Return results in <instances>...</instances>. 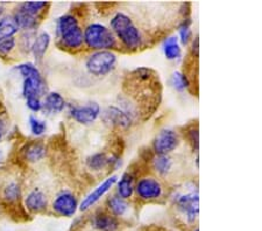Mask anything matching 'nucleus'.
Masks as SVG:
<instances>
[{
    "mask_svg": "<svg viewBox=\"0 0 262 231\" xmlns=\"http://www.w3.org/2000/svg\"><path fill=\"white\" fill-rule=\"evenodd\" d=\"M56 34L62 48L78 50L84 45L83 29L77 16L74 14H63L56 21Z\"/></svg>",
    "mask_w": 262,
    "mask_h": 231,
    "instance_id": "nucleus-1",
    "label": "nucleus"
},
{
    "mask_svg": "<svg viewBox=\"0 0 262 231\" xmlns=\"http://www.w3.org/2000/svg\"><path fill=\"white\" fill-rule=\"evenodd\" d=\"M111 31L122 46L128 50H137L141 47L142 36L139 28L127 14L118 12L110 21Z\"/></svg>",
    "mask_w": 262,
    "mask_h": 231,
    "instance_id": "nucleus-2",
    "label": "nucleus"
},
{
    "mask_svg": "<svg viewBox=\"0 0 262 231\" xmlns=\"http://www.w3.org/2000/svg\"><path fill=\"white\" fill-rule=\"evenodd\" d=\"M18 73L24 77L23 96L25 99L46 96L47 84L39 68L32 62H24L15 67Z\"/></svg>",
    "mask_w": 262,
    "mask_h": 231,
    "instance_id": "nucleus-3",
    "label": "nucleus"
},
{
    "mask_svg": "<svg viewBox=\"0 0 262 231\" xmlns=\"http://www.w3.org/2000/svg\"><path fill=\"white\" fill-rule=\"evenodd\" d=\"M84 44L88 48L98 50H111L117 48L118 40L107 26L99 23L88 25L83 32Z\"/></svg>",
    "mask_w": 262,
    "mask_h": 231,
    "instance_id": "nucleus-4",
    "label": "nucleus"
},
{
    "mask_svg": "<svg viewBox=\"0 0 262 231\" xmlns=\"http://www.w3.org/2000/svg\"><path fill=\"white\" fill-rule=\"evenodd\" d=\"M117 55L112 50H98L86 57L85 68L88 73L96 77H103L116 69Z\"/></svg>",
    "mask_w": 262,
    "mask_h": 231,
    "instance_id": "nucleus-5",
    "label": "nucleus"
},
{
    "mask_svg": "<svg viewBox=\"0 0 262 231\" xmlns=\"http://www.w3.org/2000/svg\"><path fill=\"white\" fill-rule=\"evenodd\" d=\"M179 212L185 217L188 223H195L198 218V191L196 187L185 188V191L176 192L172 196Z\"/></svg>",
    "mask_w": 262,
    "mask_h": 231,
    "instance_id": "nucleus-6",
    "label": "nucleus"
},
{
    "mask_svg": "<svg viewBox=\"0 0 262 231\" xmlns=\"http://www.w3.org/2000/svg\"><path fill=\"white\" fill-rule=\"evenodd\" d=\"M134 193L142 201H155L163 195V186L153 176H145L135 183Z\"/></svg>",
    "mask_w": 262,
    "mask_h": 231,
    "instance_id": "nucleus-7",
    "label": "nucleus"
},
{
    "mask_svg": "<svg viewBox=\"0 0 262 231\" xmlns=\"http://www.w3.org/2000/svg\"><path fill=\"white\" fill-rule=\"evenodd\" d=\"M100 107L98 103L91 102L83 105H71L69 108L70 117L76 123L81 125H90L99 118Z\"/></svg>",
    "mask_w": 262,
    "mask_h": 231,
    "instance_id": "nucleus-8",
    "label": "nucleus"
},
{
    "mask_svg": "<svg viewBox=\"0 0 262 231\" xmlns=\"http://www.w3.org/2000/svg\"><path fill=\"white\" fill-rule=\"evenodd\" d=\"M180 137L177 132L170 129L161 130L155 137L153 150L156 155H169L179 147Z\"/></svg>",
    "mask_w": 262,
    "mask_h": 231,
    "instance_id": "nucleus-9",
    "label": "nucleus"
},
{
    "mask_svg": "<svg viewBox=\"0 0 262 231\" xmlns=\"http://www.w3.org/2000/svg\"><path fill=\"white\" fill-rule=\"evenodd\" d=\"M77 197L70 191H62L55 197L52 207L57 215L63 217L74 216L78 209Z\"/></svg>",
    "mask_w": 262,
    "mask_h": 231,
    "instance_id": "nucleus-10",
    "label": "nucleus"
},
{
    "mask_svg": "<svg viewBox=\"0 0 262 231\" xmlns=\"http://www.w3.org/2000/svg\"><path fill=\"white\" fill-rule=\"evenodd\" d=\"M117 181H118L117 175H111L108 176L107 179H105L103 182L99 183L98 186L94 189V191L89 193V194L84 197L81 204L78 205V209L81 210V212H86V210H89L91 207H94L101 197L111 191V188L115 186Z\"/></svg>",
    "mask_w": 262,
    "mask_h": 231,
    "instance_id": "nucleus-11",
    "label": "nucleus"
},
{
    "mask_svg": "<svg viewBox=\"0 0 262 231\" xmlns=\"http://www.w3.org/2000/svg\"><path fill=\"white\" fill-rule=\"evenodd\" d=\"M103 119L105 123L115 126V128L128 129L132 125L134 118L122 108L110 105L103 112Z\"/></svg>",
    "mask_w": 262,
    "mask_h": 231,
    "instance_id": "nucleus-12",
    "label": "nucleus"
},
{
    "mask_svg": "<svg viewBox=\"0 0 262 231\" xmlns=\"http://www.w3.org/2000/svg\"><path fill=\"white\" fill-rule=\"evenodd\" d=\"M25 208L33 214H39L47 210L48 196L41 188H33L24 197Z\"/></svg>",
    "mask_w": 262,
    "mask_h": 231,
    "instance_id": "nucleus-13",
    "label": "nucleus"
},
{
    "mask_svg": "<svg viewBox=\"0 0 262 231\" xmlns=\"http://www.w3.org/2000/svg\"><path fill=\"white\" fill-rule=\"evenodd\" d=\"M43 108L42 110L50 115H58L66 109V99L60 92L56 91H50L47 95L45 96L43 102Z\"/></svg>",
    "mask_w": 262,
    "mask_h": 231,
    "instance_id": "nucleus-14",
    "label": "nucleus"
},
{
    "mask_svg": "<svg viewBox=\"0 0 262 231\" xmlns=\"http://www.w3.org/2000/svg\"><path fill=\"white\" fill-rule=\"evenodd\" d=\"M92 225L98 231H117L119 228V222L112 214L98 212L92 218Z\"/></svg>",
    "mask_w": 262,
    "mask_h": 231,
    "instance_id": "nucleus-15",
    "label": "nucleus"
},
{
    "mask_svg": "<svg viewBox=\"0 0 262 231\" xmlns=\"http://www.w3.org/2000/svg\"><path fill=\"white\" fill-rule=\"evenodd\" d=\"M50 40H52V37H50L48 32L43 31L40 32L39 34H36L31 50V53L33 54V56L35 58L36 62H41L43 60L46 53H47L50 46Z\"/></svg>",
    "mask_w": 262,
    "mask_h": 231,
    "instance_id": "nucleus-16",
    "label": "nucleus"
},
{
    "mask_svg": "<svg viewBox=\"0 0 262 231\" xmlns=\"http://www.w3.org/2000/svg\"><path fill=\"white\" fill-rule=\"evenodd\" d=\"M46 152H47V149L46 146L42 144V142L33 141L29 142L23 149V154L25 160L28 162H39L42 159L46 157Z\"/></svg>",
    "mask_w": 262,
    "mask_h": 231,
    "instance_id": "nucleus-17",
    "label": "nucleus"
},
{
    "mask_svg": "<svg viewBox=\"0 0 262 231\" xmlns=\"http://www.w3.org/2000/svg\"><path fill=\"white\" fill-rule=\"evenodd\" d=\"M134 175L129 172H126L121 175L119 181H117V195L120 196L121 199L128 200L134 194Z\"/></svg>",
    "mask_w": 262,
    "mask_h": 231,
    "instance_id": "nucleus-18",
    "label": "nucleus"
},
{
    "mask_svg": "<svg viewBox=\"0 0 262 231\" xmlns=\"http://www.w3.org/2000/svg\"><path fill=\"white\" fill-rule=\"evenodd\" d=\"M2 197L7 203L19 202L21 197H23L20 183L16 181H10L4 184V187L2 188Z\"/></svg>",
    "mask_w": 262,
    "mask_h": 231,
    "instance_id": "nucleus-19",
    "label": "nucleus"
},
{
    "mask_svg": "<svg viewBox=\"0 0 262 231\" xmlns=\"http://www.w3.org/2000/svg\"><path fill=\"white\" fill-rule=\"evenodd\" d=\"M163 54L169 61L179 60L182 55V48L177 36H169L163 42Z\"/></svg>",
    "mask_w": 262,
    "mask_h": 231,
    "instance_id": "nucleus-20",
    "label": "nucleus"
},
{
    "mask_svg": "<svg viewBox=\"0 0 262 231\" xmlns=\"http://www.w3.org/2000/svg\"><path fill=\"white\" fill-rule=\"evenodd\" d=\"M20 31L14 18L12 15H4L0 19V41L14 37V35Z\"/></svg>",
    "mask_w": 262,
    "mask_h": 231,
    "instance_id": "nucleus-21",
    "label": "nucleus"
},
{
    "mask_svg": "<svg viewBox=\"0 0 262 231\" xmlns=\"http://www.w3.org/2000/svg\"><path fill=\"white\" fill-rule=\"evenodd\" d=\"M107 208L113 216L120 217L124 216L125 214L128 212L129 204L127 202V200L121 199L120 196H118L116 194L110 196L107 199Z\"/></svg>",
    "mask_w": 262,
    "mask_h": 231,
    "instance_id": "nucleus-22",
    "label": "nucleus"
},
{
    "mask_svg": "<svg viewBox=\"0 0 262 231\" xmlns=\"http://www.w3.org/2000/svg\"><path fill=\"white\" fill-rule=\"evenodd\" d=\"M153 168L156 173L161 176H166L170 173L174 166L170 155H155L153 158Z\"/></svg>",
    "mask_w": 262,
    "mask_h": 231,
    "instance_id": "nucleus-23",
    "label": "nucleus"
},
{
    "mask_svg": "<svg viewBox=\"0 0 262 231\" xmlns=\"http://www.w3.org/2000/svg\"><path fill=\"white\" fill-rule=\"evenodd\" d=\"M86 166L89 170L99 172L108 167V157L106 153L98 152L90 155L86 159Z\"/></svg>",
    "mask_w": 262,
    "mask_h": 231,
    "instance_id": "nucleus-24",
    "label": "nucleus"
},
{
    "mask_svg": "<svg viewBox=\"0 0 262 231\" xmlns=\"http://www.w3.org/2000/svg\"><path fill=\"white\" fill-rule=\"evenodd\" d=\"M48 5L49 4L47 2H25V3H21L19 7L31 15L40 18L46 8L48 7Z\"/></svg>",
    "mask_w": 262,
    "mask_h": 231,
    "instance_id": "nucleus-25",
    "label": "nucleus"
},
{
    "mask_svg": "<svg viewBox=\"0 0 262 231\" xmlns=\"http://www.w3.org/2000/svg\"><path fill=\"white\" fill-rule=\"evenodd\" d=\"M170 84L176 91H184L190 88L189 77L182 71H174L170 77Z\"/></svg>",
    "mask_w": 262,
    "mask_h": 231,
    "instance_id": "nucleus-26",
    "label": "nucleus"
},
{
    "mask_svg": "<svg viewBox=\"0 0 262 231\" xmlns=\"http://www.w3.org/2000/svg\"><path fill=\"white\" fill-rule=\"evenodd\" d=\"M191 19L190 18H184L182 21L181 25L179 26V35L180 39L179 41L183 46H188L190 41L192 40V31H191Z\"/></svg>",
    "mask_w": 262,
    "mask_h": 231,
    "instance_id": "nucleus-27",
    "label": "nucleus"
},
{
    "mask_svg": "<svg viewBox=\"0 0 262 231\" xmlns=\"http://www.w3.org/2000/svg\"><path fill=\"white\" fill-rule=\"evenodd\" d=\"M28 124H29V129H31L32 134L35 137H40L47 131V123L34 115L29 116Z\"/></svg>",
    "mask_w": 262,
    "mask_h": 231,
    "instance_id": "nucleus-28",
    "label": "nucleus"
},
{
    "mask_svg": "<svg viewBox=\"0 0 262 231\" xmlns=\"http://www.w3.org/2000/svg\"><path fill=\"white\" fill-rule=\"evenodd\" d=\"M35 36H36V33L34 31H27L21 34L20 39L18 41V45L24 53H31L32 46L34 44V40H35Z\"/></svg>",
    "mask_w": 262,
    "mask_h": 231,
    "instance_id": "nucleus-29",
    "label": "nucleus"
},
{
    "mask_svg": "<svg viewBox=\"0 0 262 231\" xmlns=\"http://www.w3.org/2000/svg\"><path fill=\"white\" fill-rule=\"evenodd\" d=\"M16 45H18V40L15 37H10V39L0 41V57H6L13 53Z\"/></svg>",
    "mask_w": 262,
    "mask_h": 231,
    "instance_id": "nucleus-30",
    "label": "nucleus"
},
{
    "mask_svg": "<svg viewBox=\"0 0 262 231\" xmlns=\"http://www.w3.org/2000/svg\"><path fill=\"white\" fill-rule=\"evenodd\" d=\"M187 139L190 145H191L193 151L198 150V141H200V133H198V128L189 129L187 131Z\"/></svg>",
    "mask_w": 262,
    "mask_h": 231,
    "instance_id": "nucleus-31",
    "label": "nucleus"
},
{
    "mask_svg": "<svg viewBox=\"0 0 262 231\" xmlns=\"http://www.w3.org/2000/svg\"><path fill=\"white\" fill-rule=\"evenodd\" d=\"M26 107L32 112H40V111H42V108H43V103H42V99L39 98V97L27 98L26 99Z\"/></svg>",
    "mask_w": 262,
    "mask_h": 231,
    "instance_id": "nucleus-32",
    "label": "nucleus"
},
{
    "mask_svg": "<svg viewBox=\"0 0 262 231\" xmlns=\"http://www.w3.org/2000/svg\"><path fill=\"white\" fill-rule=\"evenodd\" d=\"M3 137H4V123L0 120V141L3 140Z\"/></svg>",
    "mask_w": 262,
    "mask_h": 231,
    "instance_id": "nucleus-33",
    "label": "nucleus"
},
{
    "mask_svg": "<svg viewBox=\"0 0 262 231\" xmlns=\"http://www.w3.org/2000/svg\"><path fill=\"white\" fill-rule=\"evenodd\" d=\"M4 12H5V8H4V6L0 4V19L4 16Z\"/></svg>",
    "mask_w": 262,
    "mask_h": 231,
    "instance_id": "nucleus-34",
    "label": "nucleus"
},
{
    "mask_svg": "<svg viewBox=\"0 0 262 231\" xmlns=\"http://www.w3.org/2000/svg\"><path fill=\"white\" fill-rule=\"evenodd\" d=\"M2 158H3V153H2V151H0V160H2Z\"/></svg>",
    "mask_w": 262,
    "mask_h": 231,
    "instance_id": "nucleus-35",
    "label": "nucleus"
},
{
    "mask_svg": "<svg viewBox=\"0 0 262 231\" xmlns=\"http://www.w3.org/2000/svg\"><path fill=\"white\" fill-rule=\"evenodd\" d=\"M193 231H198V229H196V230H193Z\"/></svg>",
    "mask_w": 262,
    "mask_h": 231,
    "instance_id": "nucleus-36",
    "label": "nucleus"
}]
</instances>
